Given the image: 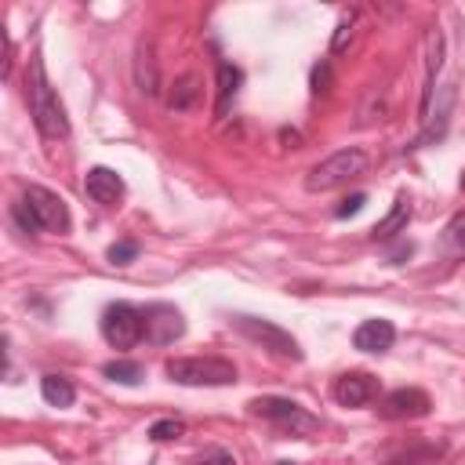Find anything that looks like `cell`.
<instances>
[{
    "mask_svg": "<svg viewBox=\"0 0 465 465\" xmlns=\"http://www.w3.org/2000/svg\"><path fill=\"white\" fill-rule=\"evenodd\" d=\"M26 102H29V113H33V124L44 138H66L69 135V116H66V106L62 99L55 95L48 73H44V59L33 55L29 59V69H26Z\"/></svg>",
    "mask_w": 465,
    "mask_h": 465,
    "instance_id": "obj_1",
    "label": "cell"
},
{
    "mask_svg": "<svg viewBox=\"0 0 465 465\" xmlns=\"http://www.w3.org/2000/svg\"><path fill=\"white\" fill-rule=\"evenodd\" d=\"M164 371L178 385H204V390L237 382V367L225 357H175V360H168Z\"/></svg>",
    "mask_w": 465,
    "mask_h": 465,
    "instance_id": "obj_2",
    "label": "cell"
},
{
    "mask_svg": "<svg viewBox=\"0 0 465 465\" xmlns=\"http://www.w3.org/2000/svg\"><path fill=\"white\" fill-rule=\"evenodd\" d=\"M367 153L364 149H357V146H349V149H338V153H331L327 161H320L313 171L305 175V189L309 193H327V189H338V185H345L349 178H360L364 171H367Z\"/></svg>",
    "mask_w": 465,
    "mask_h": 465,
    "instance_id": "obj_3",
    "label": "cell"
},
{
    "mask_svg": "<svg viewBox=\"0 0 465 465\" xmlns=\"http://www.w3.org/2000/svg\"><path fill=\"white\" fill-rule=\"evenodd\" d=\"M232 327H237L244 338H251V342H258L265 353H273V357H280V360H302V349H298V342L280 327V324H273V320H262V317H232L229 320Z\"/></svg>",
    "mask_w": 465,
    "mask_h": 465,
    "instance_id": "obj_4",
    "label": "cell"
},
{
    "mask_svg": "<svg viewBox=\"0 0 465 465\" xmlns=\"http://www.w3.org/2000/svg\"><path fill=\"white\" fill-rule=\"evenodd\" d=\"M102 338L113 349H131L138 338H146V331H142V309L131 305V302L106 305V313H102Z\"/></svg>",
    "mask_w": 465,
    "mask_h": 465,
    "instance_id": "obj_5",
    "label": "cell"
},
{
    "mask_svg": "<svg viewBox=\"0 0 465 465\" xmlns=\"http://www.w3.org/2000/svg\"><path fill=\"white\" fill-rule=\"evenodd\" d=\"M248 411L255 414V418H265V422H277V425H284V430H291L295 437H305V433H313L317 430V418L309 414V411H302L295 400H284V397H258V400H251L248 404Z\"/></svg>",
    "mask_w": 465,
    "mask_h": 465,
    "instance_id": "obj_6",
    "label": "cell"
},
{
    "mask_svg": "<svg viewBox=\"0 0 465 465\" xmlns=\"http://www.w3.org/2000/svg\"><path fill=\"white\" fill-rule=\"evenodd\" d=\"M22 204L33 215V222L41 225V232H66L69 229V208L59 193H51L44 185H26Z\"/></svg>",
    "mask_w": 465,
    "mask_h": 465,
    "instance_id": "obj_7",
    "label": "cell"
},
{
    "mask_svg": "<svg viewBox=\"0 0 465 465\" xmlns=\"http://www.w3.org/2000/svg\"><path fill=\"white\" fill-rule=\"evenodd\" d=\"M142 331H146V342L153 345H171L185 335V317L168 302H153L142 309Z\"/></svg>",
    "mask_w": 465,
    "mask_h": 465,
    "instance_id": "obj_8",
    "label": "cell"
},
{
    "mask_svg": "<svg viewBox=\"0 0 465 465\" xmlns=\"http://www.w3.org/2000/svg\"><path fill=\"white\" fill-rule=\"evenodd\" d=\"M331 393H335V400L342 407H367L371 400H378L382 382L374 374H367V371H345V374L335 378Z\"/></svg>",
    "mask_w": 465,
    "mask_h": 465,
    "instance_id": "obj_9",
    "label": "cell"
},
{
    "mask_svg": "<svg viewBox=\"0 0 465 465\" xmlns=\"http://www.w3.org/2000/svg\"><path fill=\"white\" fill-rule=\"evenodd\" d=\"M433 411V400H430V393L425 390H397V393H390L382 404H378V414L385 418V422H407V418H425Z\"/></svg>",
    "mask_w": 465,
    "mask_h": 465,
    "instance_id": "obj_10",
    "label": "cell"
},
{
    "mask_svg": "<svg viewBox=\"0 0 465 465\" xmlns=\"http://www.w3.org/2000/svg\"><path fill=\"white\" fill-rule=\"evenodd\" d=\"M124 178L116 175L113 168H91L88 178H84V193H88V201L102 204V208H113L116 201L124 197Z\"/></svg>",
    "mask_w": 465,
    "mask_h": 465,
    "instance_id": "obj_11",
    "label": "cell"
},
{
    "mask_svg": "<svg viewBox=\"0 0 465 465\" xmlns=\"http://www.w3.org/2000/svg\"><path fill=\"white\" fill-rule=\"evenodd\" d=\"M393 342H397V327H393V320H382V317L364 320L353 331V345L360 353H385V349H393Z\"/></svg>",
    "mask_w": 465,
    "mask_h": 465,
    "instance_id": "obj_12",
    "label": "cell"
},
{
    "mask_svg": "<svg viewBox=\"0 0 465 465\" xmlns=\"http://www.w3.org/2000/svg\"><path fill=\"white\" fill-rule=\"evenodd\" d=\"M440 66H444V33H440V29H430V55H425V84H422V106H418V116H422V121L430 116Z\"/></svg>",
    "mask_w": 465,
    "mask_h": 465,
    "instance_id": "obj_13",
    "label": "cell"
},
{
    "mask_svg": "<svg viewBox=\"0 0 465 465\" xmlns=\"http://www.w3.org/2000/svg\"><path fill=\"white\" fill-rule=\"evenodd\" d=\"M407 218H411V201H407V197H397L393 211L371 229V240H374V244H385V240L400 237V232H407Z\"/></svg>",
    "mask_w": 465,
    "mask_h": 465,
    "instance_id": "obj_14",
    "label": "cell"
},
{
    "mask_svg": "<svg viewBox=\"0 0 465 465\" xmlns=\"http://www.w3.org/2000/svg\"><path fill=\"white\" fill-rule=\"evenodd\" d=\"M201 76L197 73H185V76H178V81L171 84V91H168V106L175 109V113H189V109H197V102H201Z\"/></svg>",
    "mask_w": 465,
    "mask_h": 465,
    "instance_id": "obj_15",
    "label": "cell"
},
{
    "mask_svg": "<svg viewBox=\"0 0 465 465\" xmlns=\"http://www.w3.org/2000/svg\"><path fill=\"white\" fill-rule=\"evenodd\" d=\"M240 84H244V73L232 62H218V106H215L218 116H225V109H229L232 99H237Z\"/></svg>",
    "mask_w": 465,
    "mask_h": 465,
    "instance_id": "obj_16",
    "label": "cell"
},
{
    "mask_svg": "<svg viewBox=\"0 0 465 465\" xmlns=\"http://www.w3.org/2000/svg\"><path fill=\"white\" fill-rule=\"evenodd\" d=\"M41 397L51 404V407H69L76 400V390H73V382L62 378V374H44L41 378Z\"/></svg>",
    "mask_w": 465,
    "mask_h": 465,
    "instance_id": "obj_17",
    "label": "cell"
},
{
    "mask_svg": "<svg viewBox=\"0 0 465 465\" xmlns=\"http://www.w3.org/2000/svg\"><path fill=\"white\" fill-rule=\"evenodd\" d=\"M102 374H106L109 382H121V385H138V382L146 378V371H142L138 360H109V364L102 367Z\"/></svg>",
    "mask_w": 465,
    "mask_h": 465,
    "instance_id": "obj_18",
    "label": "cell"
},
{
    "mask_svg": "<svg viewBox=\"0 0 465 465\" xmlns=\"http://www.w3.org/2000/svg\"><path fill=\"white\" fill-rule=\"evenodd\" d=\"M444 251H447V258H465V211H458L451 222H447V229H444Z\"/></svg>",
    "mask_w": 465,
    "mask_h": 465,
    "instance_id": "obj_19",
    "label": "cell"
},
{
    "mask_svg": "<svg viewBox=\"0 0 465 465\" xmlns=\"http://www.w3.org/2000/svg\"><path fill=\"white\" fill-rule=\"evenodd\" d=\"M185 433V422L182 418H161V422H153L149 425V440L153 444H171Z\"/></svg>",
    "mask_w": 465,
    "mask_h": 465,
    "instance_id": "obj_20",
    "label": "cell"
},
{
    "mask_svg": "<svg viewBox=\"0 0 465 465\" xmlns=\"http://www.w3.org/2000/svg\"><path fill=\"white\" fill-rule=\"evenodd\" d=\"M106 258H109L113 265H131V262L138 258V244H135V240H116V244L106 251Z\"/></svg>",
    "mask_w": 465,
    "mask_h": 465,
    "instance_id": "obj_21",
    "label": "cell"
},
{
    "mask_svg": "<svg viewBox=\"0 0 465 465\" xmlns=\"http://www.w3.org/2000/svg\"><path fill=\"white\" fill-rule=\"evenodd\" d=\"M138 88H142L146 95H157V91H161V88H157V69H153V62H149V51L138 55Z\"/></svg>",
    "mask_w": 465,
    "mask_h": 465,
    "instance_id": "obj_22",
    "label": "cell"
},
{
    "mask_svg": "<svg viewBox=\"0 0 465 465\" xmlns=\"http://www.w3.org/2000/svg\"><path fill=\"white\" fill-rule=\"evenodd\" d=\"M193 465H237V458H232L225 447H204L197 458H193Z\"/></svg>",
    "mask_w": 465,
    "mask_h": 465,
    "instance_id": "obj_23",
    "label": "cell"
},
{
    "mask_svg": "<svg viewBox=\"0 0 465 465\" xmlns=\"http://www.w3.org/2000/svg\"><path fill=\"white\" fill-rule=\"evenodd\" d=\"M364 204H367L364 193H353V197H345V201L335 208V218H353V215H360V211H364Z\"/></svg>",
    "mask_w": 465,
    "mask_h": 465,
    "instance_id": "obj_24",
    "label": "cell"
},
{
    "mask_svg": "<svg viewBox=\"0 0 465 465\" xmlns=\"http://www.w3.org/2000/svg\"><path fill=\"white\" fill-rule=\"evenodd\" d=\"M331 91V62L324 59L320 66H313V95H327Z\"/></svg>",
    "mask_w": 465,
    "mask_h": 465,
    "instance_id": "obj_25",
    "label": "cell"
},
{
    "mask_svg": "<svg viewBox=\"0 0 465 465\" xmlns=\"http://www.w3.org/2000/svg\"><path fill=\"white\" fill-rule=\"evenodd\" d=\"M12 215H15V222H19L26 232H41V225L33 222V215L26 211V204H22V201H19V204H12Z\"/></svg>",
    "mask_w": 465,
    "mask_h": 465,
    "instance_id": "obj_26",
    "label": "cell"
},
{
    "mask_svg": "<svg viewBox=\"0 0 465 465\" xmlns=\"http://www.w3.org/2000/svg\"><path fill=\"white\" fill-rule=\"evenodd\" d=\"M349 33H353V26H349V19L338 26V33H335V41H331V51H342L345 48V41H349Z\"/></svg>",
    "mask_w": 465,
    "mask_h": 465,
    "instance_id": "obj_27",
    "label": "cell"
},
{
    "mask_svg": "<svg viewBox=\"0 0 465 465\" xmlns=\"http://www.w3.org/2000/svg\"><path fill=\"white\" fill-rule=\"evenodd\" d=\"M414 255V244L411 240H400L393 251H390V262H404V258H411Z\"/></svg>",
    "mask_w": 465,
    "mask_h": 465,
    "instance_id": "obj_28",
    "label": "cell"
},
{
    "mask_svg": "<svg viewBox=\"0 0 465 465\" xmlns=\"http://www.w3.org/2000/svg\"><path fill=\"white\" fill-rule=\"evenodd\" d=\"M277 465H295V461H277Z\"/></svg>",
    "mask_w": 465,
    "mask_h": 465,
    "instance_id": "obj_29",
    "label": "cell"
}]
</instances>
